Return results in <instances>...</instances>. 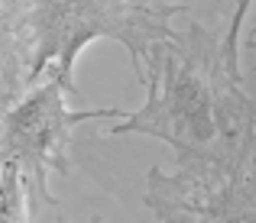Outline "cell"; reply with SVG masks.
Returning a JSON list of instances; mask_svg holds the SVG:
<instances>
[{"mask_svg": "<svg viewBox=\"0 0 256 223\" xmlns=\"http://www.w3.org/2000/svg\"><path fill=\"white\" fill-rule=\"evenodd\" d=\"M0 10L20 42L30 87L49 68L75 81L78 55L98 39L120 42L140 74L150 45L175 36L188 0H0Z\"/></svg>", "mask_w": 256, "mask_h": 223, "instance_id": "cell-2", "label": "cell"}, {"mask_svg": "<svg viewBox=\"0 0 256 223\" xmlns=\"http://www.w3.org/2000/svg\"><path fill=\"white\" fill-rule=\"evenodd\" d=\"M26 91V68H23V52L13 36L6 13L0 10V110Z\"/></svg>", "mask_w": 256, "mask_h": 223, "instance_id": "cell-5", "label": "cell"}, {"mask_svg": "<svg viewBox=\"0 0 256 223\" xmlns=\"http://www.w3.org/2000/svg\"><path fill=\"white\" fill-rule=\"evenodd\" d=\"M30 188L16 165L0 168V223H32L30 220Z\"/></svg>", "mask_w": 256, "mask_h": 223, "instance_id": "cell-6", "label": "cell"}, {"mask_svg": "<svg viewBox=\"0 0 256 223\" xmlns=\"http://www.w3.org/2000/svg\"><path fill=\"white\" fill-rule=\"evenodd\" d=\"M253 0H237V6H234V16H230V26H227V36H224V52H227V62H230L234 71L244 74L240 68V29H244V19L246 13H250Z\"/></svg>", "mask_w": 256, "mask_h": 223, "instance_id": "cell-7", "label": "cell"}, {"mask_svg": "<svg viewBox=\"0 0 256 223\" xmlns=\"http://www.w3.org/2000/svg\"><path fill=\"white\" fill-rule=\"evenodd\" d=\"M143 201L156 223H256V123L175 168L152 165Z\"/></svg>", "mask_w": 256, "mask_h": 223, "instance_id": "cell-3", "label": "cell"}, {"mask_svg": "<svg viewBox=\"0 0 256 223\" xmlns=\"http://www.w3.org/2000/svg\"><path fill=\"white\" fill-rule=\"evenodd\" d=\"M136 78L146 87L143 107L124 113L107 136L140 133L188 155L211 152L256 123V100L246 94L244 74L230 68L224 39L201 23L152 42Z\"/></svg>", "mask_w": 256, "mask_h": 223, "instance_id": "cell-1", "label": "cell"}, {"mask_svg": "<svg viewBox=\"0 0 256 223\" xmlns=\"http://www.w3.org/2000/svg\"><path fill=\"white\" fill-rule=\"evenodd\" d=\"M94 223H100V220H94Z\"/></svg>", "mask_w": 256, "mask_h": 223, "instance_id": "cell-9", "label": "cell"}, {"mask_svg": "<svg viewBox=\"0 0 256 223\" xmlns=\"http://www.w3.org/2000/svg\"><path fill=\"white\" fill-rule=\"evenodd\" d=\"M78 94V84L65 78L58 68H49L36 84H30L13 104L0 110V168L16 165L30 188L32 201L58 204L49 178L68 175V149L75 126L91 120H120L126 110L120 107H98V110H75L68 104Z\"/></svg>", "mask_w": 256, "mask_h": 223, "instance_id": "cell-4", "label": "cell"}, {"mask_svg": "<svg viewBox=\"0 0 256 223\" xmlns=\"http://www.w3.org/2000/svg\"><path fill=\"white\" fill-rule=\"evenodd\" d=\"M246 52L253 55V68H256V26L250 29V36H246Z\"/></svg>", "mask_w": 256, "mask_h": 223, "instance_id": "cell-8", "label": "cell"}]
</instances>
